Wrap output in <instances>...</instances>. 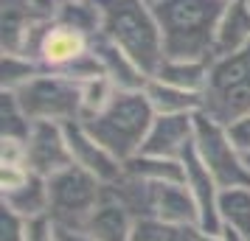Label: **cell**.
<instances>
[{
	"label": "cell",
	"instance_id": "6da1fadb",
	"mask_svg": "<svg viewBox=\"0 0 250 241\" xmlns=\"http://www.w3.org/2000/svg\"><path fill=\"white\" fill-rule=\"evenodd\" d=\"M225 0H158L152 3L160 25L163 56L169 59H214L216 28Z\"/></svg>",
	"mask_w": 250,
	"mask_h": 241
},
{
	"label": "cell",
	"instance_id": "7a4b0ae2",
	"mask_svg": "<svg viewBox=\"0 0 250 241\" xmlns=\"http://www.w3.org/2000/svg\"><path fill=\"white\" fill-rule=\"evenodd\" d=\"M104 14L102 37L126 51L149 76L163 62V39L149 0H99Z\"/></svg>",
	"mask_w": 250,
	"mask_h": 241
},
{
	"label": "cell",
	"instance_id": "3957f363",
	"mask_svg": "<svg viewBox=\"0 0 250 241\" xmlns=\"http://www.w3.org/2000/svg\"><path fill=\"white\" fill-rule=\"evenodd\" d=\"M155 118L158 115L144 90H121L102 115L82 124L113 157L124 163L141 151Z\"/></svg>",
	"mask_w": 250,
	"mask_h": 241
},
{
	"label": "cell",
	"instance_id": "277c9868",
	"mask_svg": "<svg viewBox=\"0 0 250 241\" xmlns=\"http://www.w3.org/2000/svg\"><path fill=\"white\" fill-rule=\"evenodd\" d=\"M203 101V112L225 127L242 115H250V45L211 59Z\"/></svg>",
	"mask_w": 250,
	"mask_h": 241
},
{
	"label": "cell",
	"instance_id": "5b68a950",
	"mask_svg": "<svg viewBox=\"0 0 250 241\" xmlns=\"http://www.w3.org/2000/svg\"><path fill=\"white\" fill-rule=\"evenodd\" d=\"M14 98L31 121L70 124L82 118V84L65 73L42 70L28 84L14 90Z\"/></svg>",
	"mask_w": 250,
	"mask_h": 241
},
{
	"label": "cell",
	"instance_id": "8992f818",
	"mask_svg": "<svg viewBox=\"0 0 250 241\" xmlns=\"http://www.w3.org/2000/svg\"><path fill=\"white\" fill-rule=\"evenodd\" d=\"M107 185L84 171L79 166H68L48 177V194H51V213L48 216L57 222L59 227L84 230V222L99 207L104 199Z\"/></svg>",
	"mask_w": 250,
	"mask_h": 241
},
{
	"label": "cell",
	"instance_id": "52a82bcc",
	"mask_svg": "<svg viewBox=\"0 0 250 241\" xmlns=\"http://www.w3.org/2000/svg\"><path fill=\"white\" fill-rule=\"evenodd\" d=\"M194 151L200 154V160L205 163L219 188L250 185V168L239 149L230 143L225 124L214 121L205 112H197L194 118Z\"/></svg>",
	"mask_w": 250,
	"mask_h": 241
},
{
	"label": "cell",
	"instance_id": "ba28073f",
	"mask_svg": "<svg viewBox=\"0 0 250 241\" xmlns=\"http://www.w3.org/2000/svg\"><path fill=\"white\" fill-rule=\"evenodd\" d=\"M25 166H28V171L40 174V177H54L57 171L73 166L65 124L34 121L31 135L25 140Z\"/></svg>",
	"mask_w": 250,
	"mask_h": 241
},
{
	"label": "cell",
	"instance_id": "9c48e42d",
	"mask_svg": "<svg viewBox=\"0 0 250 241\" xmlns=\"http://www.w3.org/2000/svg\"><path fill=\"white\" fill-rule=\"evenodd\" d=\"M65 135H68V149H70L73 166L90 171L93 177H99L104 185H113V183H118V180L124 177V163L104 149L102 143L84 129L82 121L65 124Z\"/></svg>",
	"mask_w": 250,
	"mask_h": 241
},
{
	"label": "cell",
	"instance_id": "30bf717a",
	"mask_svg": "<svg viewBox=\"0 0 250 241\" xmlns=\"http://www.w3.org/2000/svg\"><path fill=\"white\" fill-rule=\"evenodd\" d=\"M180 160H183V171H186L183 183L191 191L197 210H200V230L203 233H222V219H219V191L222 188L216 185L211 171L200 160V154L194 151V143Z\"/></svg>",
	"mask_w": 250,
	"mask_h": 241
},
{
	"label": "cell",
	"instance_id": "8fae6325",
	"mask_svg": "<svg viewBox=\"0 0 250 241\" xmlns=\"http://www.w3.org/2000/svg\"><path fill=\"white\" fill-rule=\"evenodd\" d=\"M146 216L180 227H200V210L186 183L146 185Z\"/></svg>",
	"mask_w": 250,
	"mask_h": 241
},
{
	"label": "cell",
	"instance_id": "7c38bea8",
	"mask_svg": "<svg viewBox=\"0 0 250 241\" xmlns=\"http://www.w3.org/2000/svg\"><path fill=\"white\" fill-rule=\"evenodd\" d=\"M90 42L93 39L84 37L82 31L59 23V20H51V25L45 31V39L40 45V54H37V62L48 73H62L90 48Z\"/></svg>",
	"mask_w": 250,
	"mask_h": 241
},
{
	"label": "cell",
	"instance_id": "4fadbf2b",
	"mask_svg": "<svg viewBox=\"0 0 250 241\" xmlns=\"http://www.w3.org/2000/svg\"><path fill=\"white\" fill-rule=\"evenodd\" d=\"M194 118L197 115H158L141 151L180 160L194 143Z\"/></svg>",
	"mask_w": 250,
	"mask_h": 241
},
{
	"label": "cell",
	"instance_id": "5bb4252c",
	"mask_svg": "<svg viewBox=\"0 0 250 241\" xmlns=\"http://www.w3.org/2000/svg\"><path fill=\"white\" fill-rule=\"evenodd\" d=\"M132 227H135V216L110 191H104V199L84 222V233L93 241H129Z\"/></svg>",
	"mask_w": 250,
	"mask_h": 241
},
{
	"label": "cell",
	"instance_id": "9a60e30c",
	"mask_svg": "<svg viewBox=\"0 0 250 241\" xmlns=\"http://www.w3.org/2000/svg\"><path fill=\"white\" fill-rule=\"evenodd\" d=\"M93 51L102 59L104 76L113 81L118 90H144L146 81L152 79L126 51H121L115 42L104 39V37H96V39H93Z\"/></svg>",
	"mask_w": 250,
	"mask_h": 241
},
{
	"label": "cell",
	"instance_id": "2e32d148",
	"mask_svg": "<svg viewBox=\"0 0 250 241\" xmlns=\"http://www.w3.org/2000/svg\"><path fill=\"white\" fill-rule=\"evenodd\" d=\"M0 207L12 210L23 219H40L51 213V194H48V177L28 174L17 188L0 191Z\"/></svg>",
	"mask_w": 250,
	"mask_h": 241
},
{
	"label": "cell",
	"instance_id": "e0dca14e",
	"mask_svg": "<svg viewBox=\"0 0 250 241\" xmlns=\"http://www.w3.org/2000/svg\"><path fill=\"white\" fill-rule=\"evenodd\" d=\"M250 45V3L248 0H230L222 12L219 28H216L214 59L236 54Z\"/></svg>",
	"mask_w": 250,
	"mask_h": 241
},
{
	"label": "cell",
	"instance_id": "ac0fdd59",
	"mask_svg": "<svg viewBox=\"0 0 250 241\" xmlns=\"http://www.w3.org/2000/svg\"><path fill=\"white\" fill-rule=\"evenodd\" d=\"M146 93L149 104L155 115H197L203 112V93H191V90H183V87H174V84H166L160 79H152L146 81Z\"/></svg>",
	"mask_w": 250,
	"mask_h": 241
},
{
	"label": "cell",
	"instance_id": "d6986e66",
	"mask_svg": "<svg viewBox=\"0 0 250 241\" xmlns=\"http://www.w3.org/2000/svg\"><path fill=\"white\" fill-rule=\"evenodd\" d=\"M124 174L138 183L146 185H166V183H183V160L171 157H158V154H144L138 151L135 157L124 160Z\"/></svg>",
	"mask_w": 250,
	"mask_h": 241
},
{
	"label": "cell",
	"instance_id": "ffe728a7",
	"mask_svg": "<svg viewBox=\"0 0 250 241\" xmlns=\"http://www.w3.org/2000/svg\"><path fill=\"white\" fill-rule=\"evenodd\" d=\"M0 28H3V54H17L23 45L25 31L34 25V20L48 14L34 12L25 0H0Z\"/></svg>",
	"mask_w": 250,
	"mask_h": 241
},
{
	"label": "cell",
	"instance_id": "44dd1931",
	"mask_svg": "<svg viewBox=\"0 0 250 241\" xmlns=\"http://www.w3.org/2000/svg\"><path fill=\"white\" fill-rule=\"evenodd\" d=\"M208 68H211V62H203V59L163 56L160 68L155 70V79L166 81V84H174V87H183V90H191V93H205Z\"/></svg>",
	"mask_w": 250,
	"mask_h": 241
},
{
	"label": "cell",
	"instance_id": "7402d4cb",
	"mask_svg": "<svg viewBox=\"0 0 250 241\" xmlns=\"http://www.w3.org/2000/svg\"><path fill=\"white\" fill-rule=\"evenodd\" d=\"M54 20L76 28L90 39L102 37V28H104V14L99 0H59Z\"/></svg>",
	"mask_w": 250,
	"mask_h": 241
},
{
	"label": "cell",
	"instance_id": "603a6c76",
	"mask_svg": "<svg viewBox=\"0 0 250 241\" xmlns=\"http://www.w3.org/2000/svg\"><path fill=\"white\" fill-rule=\"evenodd\" d=\"M219 219L222 230H236L245 239H250V185L219 191Z\"/></svg>",
	"mask_w": 250,
	"mask_h": 241
},
{
	"label": "cell",
	"instance_id": "cb8c5ba5",
	"mask_svg": "<svg viewBox=\"0 0 250 241\" xmlns=\"http://www.w3.org/2000/svg\"><path fill=\"white\" fill-rule=\"evenodd\" d=\"M197 230L200 227H180V224L160 222L155 216H144L135 219L129 241H197Z\"/></svg>",
	"mask_w": 250,
	"mask_h": 241
},
{
	"label": "cell",
	"instance_id": "d4e9b609",
	"mask_svg": "<svg viewBox=\"0 0 250 241\" xmlns=\"http://www.w3.org/2000/svg\"><path fill=\"white\" fill-rule=\"evenodd\" d=\"M34 121L23 112V107L17 104L14 93L0 90V138L9 140H28Z\"/></svg>",
	"mask_w": 250,
	"mask_h": 241
},
{
	"label": "cell",
	"instance_id": "484cf974",
	"mask_svg": "<svg viewBox=\"0 0 250 241\" xmlns=\"http://www.w3.org/2000/svg\"><path fill=\"white\" fill-rule=\"evenodd\" d=\"M42 73V65L37 59L25 56V54H3V62H0V90H20L23 84L40 76Z\"/></svg>",
	"mask_w": 250,
	"mask_h": 241
},
{
	"label": "cell",
	"instance_id": "4316f807",
	"mask_svg": "<svg viewBox=\"0 0 250 241\" xmlns=\"http://www.w3.org/2000/svg\"><path fill=\"white\" fill-rule=\"evenodd\" d=\"M118 93L121 90H118L107 76H99V79L82 84V118L79 121H90L96 115H102L104 110L115 101Z\"/></svg>",
	"mask_w": 250,
	"mask_h": 241
},
{
	"label": "cell",
	"instance_id": "83f0119b",
	"mask_svg": "<svg viewBox=\"0 0 250 241\" xmlns=\"http://www.w3.org/2000/svg\"><path fill=\"white\" fill-rule=\"evenodd\" d=\"M65 76H70L73 81H79V84H87V81L99 79V76H104V68H102V59H99V54L93 51V42L90 48L82 54L73 65H70L68 70H62Z\"/></svg>",
	"mask_w": 250,
	"mask_h": 241
},
{
	"label": "cell",
	"instance_id": "f1b7e54d",
	"mask_svg": "<svg viewBox=\"0 0 250 241\" xmlns=\"http://www.w3.org/2000/svg\"><path fill=\"white\" fill-rule=\"evenodd\" d=\"M25 222L28 219L0 207V241H25Z\"/></svg>",
	"mask_w": 250,
	"mask_h": 241
},
{
	"label": "cell",
	"instance_id": "f546056e",
	"mask_svg": "<svg viewBox=\"0 0 250 241\" xmlns=\"http://www.w3.org/2000/svg\"><path fill=\"white\" fill-rule=\"evenodd\" d=\"M25 241H57V222L51 216L28 219L25 222Z\"/></svg>",
	"mask_w": 250,
	"mask_h": 241
},
{
	"label": "cell",
	"instance_id": "4dcf8cb0",
	"mask_svg": "<svg viewBox=\"0 0 250 241\" xmlns=\"http://www.w3.org/2000/svg\"><path fill=\"white\" fill-rule=\"evenodd\" d=\"M225 129H228V135H230V143L239 149V154L248 157L250 154V115H242L236 121H230Z\"/></svg>",
	"mask_w": 250,
	"mask_h": 241
},
{
	"label": "cell",
	"instance_id": "1f68e13d",
	"mask_svg": "<svg viewBox=\"0 0 250 241\" xmlns=\"http://www.w3.org/2000/svg\"><path fill=\"white\" fill-rule=\"evenodd\" d=\"M0 166H25V143L23 140L0 138Z\"/></svg>",
	"mask_w": 250,
	"mask_h": 241
},
{
	"label": "cell",
	"instance_id": "d6a6232c",
	"mask_svg": "<svg viewBox=\"0 0 250 241\" xmlns=\"http://www.w3.org/2000/svg\"><path fill=\"white\" fill-rule=\"evenodd\" d=\"M57 241H93L84 230H73V227H59L57 224Z\"/></svg>",
	"mask_w": 250,
	"mask_h": 241
},
{
	"label": "cell",
	"instance_id": "836d02e7",
	"mask_svg": "<svg viewBox=\"0 0 250 241\" xmlns=\"http://www.w3.org/2000/svg\"><path fill=\"white\" fill-rule=\"evenodd\" d=\"M34 12L40 14H48V17H54L57 14V6H59V0H25Z\"/></svg>",
	"mask_w": 250,
	"mask_h": 241
},
{
	"label": "cell",
	"instance_id": "e575fe53",
	"mask_svg": "<svg viewBox=\"0 0 250 241\" xmlns=\"http://www.w3.org/2000/svg\"><path fill=\"white\" fill-rule=\"evenodd\" d=\"M197 241H225L222 233H203V230H197Z\"/></svg>",
	"mask_w": 250,
	"mask_h": 241
},
{
	"label": "cell",
	"instance_id": "d590c367",
	"mask_svg": "<svg viewBox=\"0 0 250 241\" xmlns=\"http://www.w3.org/2000/svg\"><path fill=\"white\" fill-rule=\"evenodd\" d=\"M222 236H225V241H250V239H245L242 233H236V230H222Z\"/></svg>",
	"mask_w": 250,
	"mask_h": 241
},
{
	"label": "cell",
	"instance_id": "8d00e7d4",
	"mask_svg": "<svg viewBox=\"0 0 250 241\" xmlns=\"http://www.w3.org/2000/svg\"><path fill=\"white\" fill-rule=\"evenodd\" d=\"M245 163H248V168H250V154H248V157H245Z\"/></svg>",
	"mask_w": 250,
	"mask_h": 241
},
{
	"label": "cell",
	"instance_id": "74e56055",
	"mask_svg": "<svg viewBox=\"0 0 250 241\" xmlns=\"http://www.w3.org/2000/svg\"><path fill=\"white\" fill-rule=\"evenodd\" d=\"M149 3H158V0H149Z\"/></svg>",
	"mask_w": 250,
	"mask_h": 241
},
{
	"label": "cell",
	"instance_id": "f35d334b",
	"mask_svg": "<svg viewBox=\"0 0 250 241\" xmlns=\"http://www.w3.org/2000/svg\"><path fill=\"white\" fill-rule=\"evenodd\" d=\"M225 3H230V0H225Z\"/></svg>",
	"mask_w": 250,
	"mask_h": 241
},
{
	"label": "cell",
	"instance_id": "ab89813d",
	"mask_svg": "<svg viewBox=\"0 0 250 241\" xmlns=\"http://www.w3.org/2000/svg\"><path fill=\"white\" fill-rule=\"evenodd\" d=\"M248 3H250V0H248Z\"/></svg>",
	"mask_w": 250,
	"mask_h": 241
}]
</instances>
